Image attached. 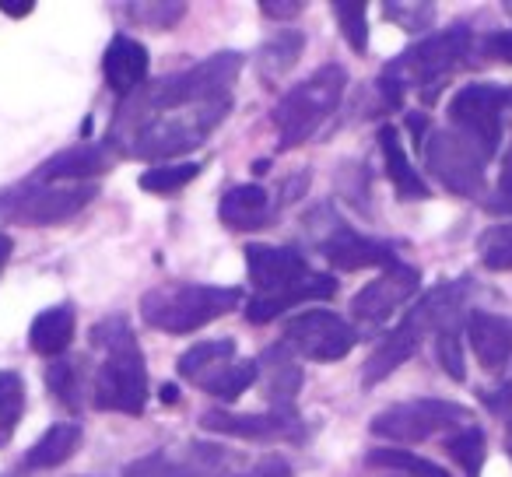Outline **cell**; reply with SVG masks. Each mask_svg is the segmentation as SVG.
I'll return each mask as SVG.
<instances>
[{"instance_id": "cell-43", "label": "cell", "mask_w": 512, "mask_h": 477, "mask_svg": "<svg viewBox=\"0 0 512 477\" xmlns=\"http://www.w3.org/2000/svg\"><path fill=\"white\" fill-rule=\"evenodd\" d=\"M11 250H15V243H11V235H8V232H0V274H4V267H8Z\"/></svg>"}, {"instance_id": "cell-15", "label": "cell", "mask_w": 512, "mask_h": 477, "mask_svg": "<svg viewBox=\"0 0 512 477\" xmlns=\"http://www.w3.org/2000/svg\"><path fill=\"white\" fill-rule=\"evenodd\" d=\"M113 169V148L102 144H78V148H64L53 158H46L36 169L39 183H92V179L106 176Z\"/></svg>"}, {"instance_id": "cell-9", "label": "cell", "mask_w": 512, "mask_h": 477, "mask_svg": "<svg viewBox=\"0 0 512 477\" xmlns=\"http://www.w3.org/2000/svg\"><path fill=\"white\" fill-rule=\"evenodd\" d=\"M281 344L309 362H341L358 344V330L330 309H306L285 323Z\"/></svg>"}, {"instance_id": "cell-4", "label": "cell", "mask_w": 512, "mask_h": 477, "mask_svg": "<svg viewBox=\"0 0 512 477\" xmlns=\"http://www.w3.org/2000/svg\"><path fill=\"white\" fill-rule=\"evenodd\" d=\"M470 46H474V36H470L467 25H453V29L439 32V36H428L421 43H414L411 50H404L397 60L383 67V78H390L393 85L418 88L425 99H432L446 78L456 71V67L467 60Z\"/></svg>"}, {"instance_id": "cell-7", "label": "cell", "mask_w": 512, "mask_h": 477, "mask_svg": "<svg viewBox=\"0 0 512 477\" xmlns=\"http://www.w3.org/2000/svg\"><path fill=\"white\" fill-rule=\"evenodd\" d=\"M512 109V88L498 85H467L449 99V123L467 141H474L484 155H495L505 130V113Z\"/></svg>"}, {"instance_id": "cell-24", "label": "cell", "mask_w": 512, "mask_h": 477, "mask_svg": "<svg viewBox=\"0 0 512 477\" xmlns=\"http://www.w3.org/2000/svg\"><path fill=\"white\" fill-rule=\"evenodd\" d=\"M232 362H235V341L232 337H218V341H200L190 351H183L176 362V372L200 386L204 379H211L214 372H221Z\"/></svg>"}, {"instance_id": "cell-29", "label": "cell", "mask_w": 512, "mask_h": 477, "mask_svg": "<svg viewBox=\"0 0 512 477\" xmlns=\"http://www.w3.org/2000/svg\"><path fill=\"white\" fill-rule=\"evenodd\" d=\"M365 463H369V467L400 470V474H407V477H453L446 467H435V463L425 460V456H414V453H407V449H397V446L369 449Z\"/></svg>"}, {"instance_id": "cell-25", "label": "cell", "mask_w": 512, "mask_h": 477, "mask_svg": "<svg viewBox=\"0 0 512 477\" xmlns=\"http://www.w3.org/2000/svg\"><path fill=\"white\" fill-rule=\"evenodd\" d=\"M302 53H306V36L302 32H281L278 39H267L264 46H260V53H256V67L267 74V78H281V74H288L295 64L302 60Z\"/></svg>"}, {"instance_id": "cell-1", "label": "cell", "mask_w": 512, "mask_h": 477, "mask_svg": "<svg viewBox=\"0 0 512 477\" xmlns=\"http://www.w3.org/2000/svg\"><path fill=\"white\" fill-rule=\"evenodd\" d=\"M92 344L106 348V362L95 376V407L99 411L141 418L148 407V362L127 316H106L92 327Z\"/></svg>"}, {"instance_id": "cell-18", "label": "cell", "mask_w": 512, "mask_h": 477, "mask_svg": "<svg viewBox=\"0 0 512 477\" xmlns=\"http://www.w3.org/2000/svg\"><path fill=\"white\" fill-rule=\"evenodd\" d=\"M281 204H274L271 193L260 183H242L221 197L218 204V218L225 221L235 232H256V228H267L278 221Z\"/></svg>"}, {"instance_id": "cell-31", "label": "cell", "mask_w": 512, "mask_h": 477, "mask_svg": "<svg viewBox=\"0 0 512 477\" xmlns=\"http://www.w3.org/2000/svg\"><path fill=\"white\" fill-rule=\"evenodd\" d=\"M123 477H200V474L193 470V463L186 460V453L176 456V453L158 449V453H148V456H141V460L127 463Z\"/></svg>"}, {"instance_id": "cell-6", "label": "cell", "mask_w": 512, "mask_h": 477, "mask_svg": "<svg viewBox=\"0 0 512 477\" xmlns=\"http://www.w3.org/2000/svg\"><path fill=\"white\" fill-rule=\"evenodd\" d=\"M467 425H474V421H470V411L463 404L421 397V400H407V404H393V407H386V411H379L369 428L379 439L425 442V439H432V435H453Z\"/></svg>"}, {"instance_id": "cell-33", "label": "cell", "mask_w": 512, "mask_h": 477, "mask_svg": "<svg viewBox=\"0 0 512 477\" xmlns=\"http://www.w3.org/2000/svg\"><path fill=\"white\" fill-rule=\"evenodd\" d=\"M484 449H488V442H484V432H481L477 425L460 428V432H453V435L446 439V453L453 456V460L460 463L463 470H467V477H477V474H481Z\"/></svg>"}, {"instance_id": "cell-2", "label": "cell", "mask_w": 512, "mask_h": 477, "mask_svg": "<svg viewBox=\"0 0 512 477\" xmlns=\"http://www.w3.org/2000/svg\"><path fill=\"white\" fill-rule=\"evenodd\" d=\"M242 292L232 285H162L141 299V320L162 334H193L239 309Z\"/></svg>"}, {"instance_id": "cell-42", "label": "cell", "mask_w": 512, "mask_h": 477, "mask_svg": "<svg viewBox=\"0 0 512 477\" xmlns=\"http://www.w3.org/2000/svg\"><path fill=\"white\" fill-rule=\"evenodd\" d=\"M0 11L8 18H25L36 11V0H0Z\"/></svg>"}, {"instance_id": "cell-40", "label": "cell", "mask_w": 512, "mask_h": 477, "mask_svg": "<svg viewBox=\"0 0 512 477\" xmlns=\"http://www.w3.org/2000/svg\"><path fill=\"white\" fill-rule=\"evenodd\" d=\"M481 50H484V57L512 67V32H491V36L481 43Z\"/></svg>"}, {"instance_id": "cell-3", "label": "cell", "mask_w": 512, "mask_h": 477, "mask_svg": "<svg viewBox=\"0 0 512 477\" xmlns=\"http://www.w3.org/2000/svg\"><path fill=\"white\" fill-rule=\"evenodd\" d=\"M344 92H348V71L341 64L320 67L302 85H295L271 113L274 127H278V148L288 151L306 144L327 123V116L341 106Z\"/></svg>"}, {"instance_id": "cell-32", "label": "cell", "mask_w": 512, "mask_h": 477, "mask_svg": "<svg viewBox=\"0 0 512 477\" xmlns=\"http://www.w3.org/2000/svg\"><path fill=\"white\" fill-rule=\"evenodd\" d=\"M200 176V162H165L155 165L141 176V186L148 193H179L183 186H190Z\"/></svg>"}, {"instance_id": "cell-27", "label": "cell", "mask_w": 512, "mask_h": 477, "mask_svg": "<svg viewBox=\"0 0 512 477\" xmlns=\"http://www.w3.org/2000/svg\"><path fill=\"white\" fill-rule=\"evenodd\" d=\"M256 376H260V365L249 362V358H235L232 365H225V369L214 372L211 379H204L200 390L211 393V397H218V400H239L242 393L256 383Z\"/></svg>"}, {"instance_id": "cell-23", "label": "cell", "mask_w": 512, "mask_h": 477, "mask_svg": "<svg viewBox=\"0 0 512 477\" xmlns=\"http://www.w3.org/2000/svg\"><path fill=\"white\" fill-rule=\"evenodd\" d=\"M74 341V309L53 306L32 320L29 327V348L43 358H64V351Z\"/></svg>"}, {"instance_id": "cell-21", "label": "cell", "mask_w": 512, "mask_h": 477, "mask_svg": "<svg viewBox=\"0 0 512 477\" xmlns=\"http://www.w3.org/2000/svg\"><path fill=\"white\" fill-rule=\"evenodd\" d=\"M256 365L264 372V397L274 400L281 411H288V404H292L302 390V369L295 365V358L288 355L285 344H271Z\"/></svg>"}, {"instance_id": "cell-14", "label": "cell", "mask_w": 512, "mask_h": 477, "mask_svg": "<svg viewBox=\"0 0 512 477\" xmlns=\"http://www.w3.org/2000/svg\"><path fill=\"white\" fill-rule=\"evenodd\" d=\"M425 334H428L425 320H421L418 309H411V313H407L404 320H400L397 327L390 330V337H386V341L379 344V348L372 351L369 358H365V365H362V383L365 386L383 383V379L390 376V372H397L400 365H404L407 358H411L414 351L421 348Z\"/></svg>"}, {"instance_id": "cell-37", "label": "cell", "mask_w": 512, "mask_h": 477, "mask_svg": "<svg viewBox=\"0 0 512 477\" xmlns=\"http://www.w3.org/2000/svg\"><path fill=\"white\" fill-rule=\"evenodd\" d=\"M460 330L463 327H449L435 334V358L446 369V376H453L456 383L467 379V362H463V344H460Z\"/></svg>"}, {"instance_id": "cell-12", "label": "cell", "mask_w": 512, "mask_h": 477, "mask_svg": "<svg viewBox=\"0 0 512 477\" xmlns=\"http://www.w3.org/2000/svg\"><path fill=\"white\" fill-rule=\"evenodd\" d=\"M200 428L225 439H249V442H271V439H302V425L295 411H256V414H235V411H207L200 414Z\"/></svg>"}, {"instance_id": "cell-41", "label": "cell", "mask_w": 512, "mask_h": 477, "mask_svg": "<svg viewBox=\"0 0 512 477\" xmlns=\"http://www.w3.org/2000/svg\"><path fill=\"white\" fill-rule=\"evenodd\" d=\"M260 11H264L267 18H299L302 11H306V4L302 0H260Z\"/></svg>"}, {"instance_id": "cell-19", "label": "cell", "mask_w": 512, "mask_h": 477, "mask_svg": "<svg viewBox=\"0 0 512 477\" xmlns=\"http://www.w3.org/2000/svg\"><path fill=\"white\" fill-rule=\"evenodd\" d=\"M148 67H151V57L137 39L130 36H113L102 53V74H106V85L113 88L116 95L130 99L137 88H144L148 81Z\"/></svg>"}, {"instance_id": "cell-13", "label": "cell", "mask_w": 512, "mask_h": 477, "mask_svg": "<svg viewBox=\"0 0 512 477\" xmlns=\"http://www.w3.org/2000/svg\"><path fill=\"white\" fill-rule=\"evenodd\" d=\"M246 274L253 281L256 295L278 292V288L295 285L299 278L309 274V264L295 246H264L253 243L246 246Z\"/></svg>"}, {"instance_id": "cell-30", "label": "cell", "mask_w": 512, "mask_h": 477, "mask_svg": "<svg viewBox=\"0 0 512 477\" xmlns=\"http://www.w3.org/2000/svg\"><path fill=\"white\" fill-rule=\"evenodd\" d=\"M81 379H85V365L78 369V362H71V358H53V365L46 369V386L67 411L81 407Z\"/></svg>"}, {"instance_id": "cell-34", "label": "cell", "mask_w": 512, "mask_h": 477, "mask_svg": "<svg viewBox=\"0 0 512 477\" xmlns=\"http://www.w3.org/2000/svg\"><path fill=\"white\" fill-rule=\"evenodd\" d=\"M383 15L386 22L418 36V32H428L435 25V4H428V0H386Z\"/></svg>"}, {"instance_id": "cell-38", "label": "cell", "mask_w": 512, "mask_h": 477, "mask_svg": "<svg viewBox=\"0 0 512 477\" xmlns=\"http://www.w3.org/2000/svg\"><path fill=\"white\" fill-rule=\"evenodd\" d=\"M488 211L491 214H512V144L502 158V172H498V183H495V193L488 200Z\"/></svg>"}, {"instance_id": "cell-17", "label": "cell", "mask_w": 512, "mask_h": 477, "mask_svg": "<svg viewBox=\"0 0 512 477\" xmlns=\"http://www.w3.org/2000/svg\"><path fill=\"white\" fill-rule=\"evenodd\" d=\"M467 341L477 362L488 372H505L512 365V320L498 313L474 309L467 316Z\"/></svg>"}, {"instance_id": "cell-44", "label": "cell", "mask_w": 512, "mask_h": 477, "mask_svg": "<svg viewBox=\"0 0 512 477\" xmlns=\"http://www.w3.org/2000/svg\"><path fill=\"white\" fill-rule=\"evenodd\" d=\"M162 400H165V404H176V400H179L176 386H165V390H162Z\"/></svg>"}, {"instance_id": "cell-11", "label": "cell", "mask_w": 512, "mask_h": 477, "mask_svg": "<svg viewBox=\"0 0 512 477\" xmlns=\"http://www.w3.org/2000/svg\"><path fill=\"white\" fill-rule=\"evenodd\" d=\"M316 246L327 257L330 267L337 271H362V267H390L397 264V250L393 243L372 239V235L355 232L344 221H330L327 232L316 235Z\"/></svg>"}, {"instance_id": "cell-5", "label": "cell", "mask_w": 512, "mask_h": 477, "mask_svg": "<svg viewBox=\"0 0 512 477\" xmlns=\"http://www.w3.org/2000/svg\"><path fill=\"white\" fill-rule=\"evenodd\" d=\"M99 186L95 183H18L0 193V221L22 228H46L64 225L74 214H81L95 200Z\"/></svg>"}, {"instance_id": "cell-39", "label": "cell", "mask_w": 512, "mask_h": 477, "mask_svg": "<svg viewBox=\"0 0 512 477\" xmlns=\"http://www.w3.org/2000/svg\"><path fill=\"white\" fill-rule=\"evenodd\" d=\"M235 477H292V467H288L285 456H264V460H256L253 467H246Z\"/></svg>"}, {"instance_id": "cell-28", "label": "cell", "mask_w": 512, "mask_h": 477, "mask_svg": "<svg viewBox=\"0 0 512 477\" xmlns=\"http://www.w3.org/2000/svg\"><path fill=\"white\" fill-rule=\"evenodd\" d=\"M25 414V379L18 372H0V449H8Z\"/></svg>"}, {"instance_id": "cell-36", "label": "cell", "mask_w": 512, "mask_h": 477, "mask_svg": "<svg viewBox=\"0 0 512 477\" xmlns=\"http://www.w3.org/2000/svg\"><path fill=\"white\" fill-rule=\"evenodd\" d=\"M477 250H481V264L488 271H512V221L481 232Z\"/></svg>"}, {"instance_id": "cell-10", "label": "cell", "mask_w": 512, "mask_h": 477, "mask_svg": "<svg viewBox=\"0 0 512 477\" xmlns=\"http://www.w3.org/2000/svg\"><path fill=\"white\" fill-rule=\"evenodd\" d=\"M418 288H421V271L397 260V264L383 267V274L376 281H369L351 299V316L358 323H365V327H383L397 309H404L418 295Z\"/></svg>"}, {"instance_id": "cell-46", "label": "cell", "mask_w": 512, "mask_h": 477, "mask_svg": "<svg viewBox=\"0 0 512 477\" xmlns=\"http://www.w3.org/2000/svg\"><path fill=\"white\" fill-rule=\"evenodd\" d=\"M505 11H509V15H512V4H505Z\"/></svg>"}, {"instance_id": "cell-22", "label": "cell", "mask_w": 512, "mask_h": 477, "mask_svg": "<svg viewBox=\"0 0 512 477\" xmlns=\"http://www.w3.org/2000/svg\"><path fill=\"white\" fill-rule=\"evenodd\" d=\"M81 439H85V432H81V425H74V421H60V425L46 428L43 439H39L36 446H32L29 453H25L22 470L36 474V470L60 467V463H67L74 453H78Z\"/></svg>"}, {"instance_id": "cell-16", "label": "cell", "mask_w": 512, "mask_h": 477, "mask_svg": "<svg viewBox=\"0 0 512 477\" xmlns=\"http://www.w3.org/2000/svg\"><path fill=\"white\" fill-rule=\"evenodd\" d=\"M334 292H337V281L330 278V274L309 271L306 278H299L295 285L278 288V292H267V295H253V299L246 302V320L249 323H271V320H278L281 313H288V309L302 306V302L330 299Z\"/></svg>"}, {"instance_id": "cell-20", "label": "cell", "mask_w": 512, "mask_h": 477, "mask_svg": "<svg viewBox=\"0 0 512 477\" xmlns=\"http://www.w3.org/2000/svg\"><path fill=\"white\" fill-rule=\"evenodd\" d=\"M379 151H383V165H386V176H390L393 190H397L400 200H428V186L425 179L418 176V169L411 165L407 158L404 144H400V130L397 127H379Z\"/></svg>"}, {"instance_id": "cell-45", "label": "cell", "mask_w": 512, "mask_h": 477, "mask_svg": "<svg viewBox=\"0 0 512 477\" xmlns=\"http://www.w3.org/2000/svg\"><path fill=\"white\" fill-rule=\"evenodd\" d=\"M509 456H512V428H509Z\"/></svg>"}, {"instance_id": "cell-8", "label": "cell", "mask_w": 512, "mask_h": 477, "mask_svg": "<svg viewBox=\"0 0 512 477\" xmlns=\"http://www.w3.org/2000/svg\"><path fill=\"white\" fill-rule=\"evenodd\" d=\"M425 151V165L446 190L460 193V197H477L484 190V165L488 155L477 148L474 141L460 134V130H432L421 144Z\"/></svg>"}, {"instance_id": "cell-35", "label": "cell", "mask_w": 512, "mask_h": 477, "mask_svg": "<svg viewBox=\"0 0 512 477\" xmlns=\"http://www.w3.org/2000/svg\"><path fill=\"white\" fill-rule=\"evenodd\" d=\"M334 18L337 25H341L344 39H348V46L358 53V57H365V50H369V22H365V0H337L334 8Z\"/></svg>"}, {"instance_id": "cell-26", "label": "cell", "mask_w": 512, "mask_h": 477, "mask_svg": "<svg viewBox=\"0 0 512 477\" xmlns=\"http://www.w3.org/2000/svg\"><path fill=\"white\" fill-rule=\"evenodd\" d=\"M123 15H130V22L141 25L151 32H165L176 29L186 18V4L183 0H137V4H123Z\"/></svg>"}]
</instances>
